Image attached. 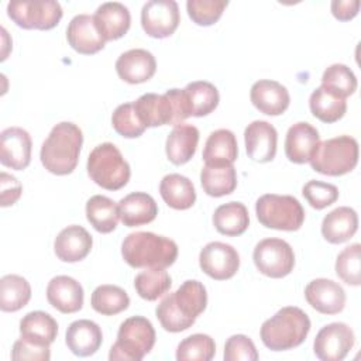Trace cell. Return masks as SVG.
<instances>
[{
	"label": "cell",
	"mask_w": 361,
	"mask_h": 361,
	"mask_svg": "<svg viewBox=\"0 0 361 361\" xmlns=\"http://www.w3.org/2000/svg\"><path fill=\"white\" fill-rule=\"evenodd\" d=\"M244 141L248 158L255 162H271L276 155L278 133L268 121L255 120L250 123L244 130Z\"/></svg>",
	"instance_id": "16"
},
{
	"label": "cell",
	"mask_w": 361,
	"mask_h": 361,
	"mask_svg": "<svg viewBox=\"0 0 361 361\" xmlns=\"http://www.w3.org/2000/svg\"><path fill=\"white\" fill-rule=\"evenodd\" d=\"M49 358H51V350L48 344H39V343L27 340L24 337H20L13 344L11 360L14 361H21V360L48 361Z\"/></svg>",
	"instance_id": "47"
},
{
	"label": "cell",
	"mask_w": 361,
	"mask_h": 361,
	"mask_svg": "<svg viewBox=\"0 0 361 361\" xmlns=\"http://www.w3.org/2000/svg\"><path fill=\"white\" fill-rule=\"evenodd\" d=\"M103 333L97 323L80 319L72 322L65 334V343L72 354L78 357H90L102 345Z\"/></svg>",
	"instance_id": "25"
},
{
	"label": "cell",
	"mask_w": 361,
	"mask_h": 361,
	"mask_svg": "<svg viewBox=\"0 0 361 361\" xmlns=\"http://www.w3.org/2000/svg\"><path fill=\"white\" fill-rule=\"evenodd\" d=\"M353 329L341 322L326 324L319 330L313 343L314 355L322 361H341L354 347Z\"/></svg>",
	"instance_id": "12"
},
{
	"label": "cell",
	"mask_w": 361,
	"mask_h": 361,
	"mask_svg": "<svg viewBox=\"0 0 361 361\" xmlns=\"http://www.w3.org/2000/svg\"><path fill=\"white\" fill-rule=\"evenodd\" d=\"M199 265L212 279L226 281L237 274L240 268V255L233 245L221 241H212L200 250Z\"/></svg>",
	"instance_id": "14"
},
{
	"label": "cell",
	"mask_w": 361,
	"mask_h": 361,
	"mask_svg": "<svg viewBox=\"0 0 361 361\" xmlns=\"http://www.w3.org/2000/svg\"><path fill=\"white\" fill-rule=\"evenodd\" d=\"M86 219L96 231L109 234L117 227L118 206L107 196L94 195L86 202Z\"/></svg>",
	"instance_id": "34"
},
{
	"label": "cell",
	"mask_w": 361,
	"mask_h": 361,
	"mask_svg": "<svg viewBox=\"0 0 361 361\" xmlns=\"http://www.w3.org/2000/svg\"><path fill=\"white\" fill-rule=\"evenodd\" d=\"M216 354L214 340L202 333L183 338L176 348L178 361H210Z\"/></svg>",
	"instance_id": "41"
},
{
	"label": "cell",
	"mask_w": 361,
	"mask_h": 361,
	"mask_svg": "<svg viewBox=\"0 0 361 361\" xmlns=\"http://www.w3.org/2000/svg\"><path fill=\"white\" fill-rule=\"evenodd\" d=\"M199 142V130L192 124H176L165 142V152L173 165H183L192 159Z\"/></svg>",
	"instance_id": "28"
},
{
	"label": "cell",
	"mask_w": 361,
	"mask_h": 361,
	"mask_svg": "<svg viewBox=\"0 0 361 361\" xmlns=\"http://www.w3.org/2000/svg\"><path fill=\"white\" fill-rule=\"evenodd\" d=\"M237 157L238 145L233 131L219 128L210 133L202 154L204 165H231Z\"/></svg>",
	"instance_id": "29"
},
{
	"label": "cell",
	"mask_w": 361,
	"mask_h": 361,
	"mask_svg": "<svg viewBox=\"0 0 361 361\" xmlns=\"http://www.w3.org/2000/svg\"><path fill=\"white\" fill-rule=\"evenodd\" d=\"M310 327V319L300 307L285 306L262 323L259 337L267 348L285 351L299 347L306 340Z\"/></svg>",
	"instance_id": "4"
},
{
	"label": "cell",
	"mask_w": 361,
	"mask_h": 361,
	"mask_svg": "<svg viewBox=\"0 0 361 361\" xmlns=\"http://www.w3.org/2000/svg\"><path fill=\"white\" fill-rule=\"evenodd\" d=\"M172 286V279L165 269L148 268L134 279V288L140 298L152 302L164 296Z\"/></svg>",
	"instance_id": "39"
},
{
	"label": "cell",
	"mask_w": 361,
	"mask_h": 361,
	"mask_svg": "<svg viewBox=\"0 0 361 361\" xmlns=\"http://www.w3.org/2000/svg\"><path fill=\"white\" fill-rule=\"evenodd\" d=\"M31 299L30 282L16 274L4 275L0 279V309L1 312H17Z\"/></svg>",
	"instance_id": "37"
},
{
	"label": "cell",
	"mask_w": 361,
	"mask_h": 361,
	"mask_svg": "<svg viewBox=\"0 0 361 361\" xmlns=\"http://www.w3.org/2000/svg\"><path fill=\"white\" fill-rule=\"evenodd\" d=\"M94 24L104 41L121 38L131 25L128 8L118 1H107L100 4L93 14Z\"/></svg>",
	"instance_id": "24"
},
{
	"label": "cell",
	"mask_w": 361,
	"mask_h": 361,
	"mask_svg": "<svg viewBox=\"0 0 361 361\" xmlns=\"http://www.w3.org/2000/svg\"><path fill=\"white\" fill-rule=\"evenodd\" d=\"M92 307L104 316H113L124 312L130 305L127 292L117 285H100L97 286L90 298Z\"/></svg>",
	"instance_id": "38"
},
{
	"label": "cell",
	"mask_w": 361,
	"mask_h": 361,
	"mask_svg": "<svg viewBox=\"0 0 361 361\" xmlns=\"http://www.w3.org/2000/svg\"><path fill=\"white\" fill-rule=\"evenodd\" d=\"M179 7L175 0H149L141 8V25L152 38H166L179 25Z\"/></svg>",
	"instance_id": "13"
},
{
	"label": "cell",
	"mask_w": 361,
	"mask_h": 361,
	"mask_svg": "<svg viewBox=\"0 0 361 361\" xmlns=\"http://www.w3.org/2000/svg\"><path fill=\"white\" fill-rule=\"evenodd\" d=\"M255 213L264 227L281 231H296L305 221L300 202L290 195H262L255 203Z\"/></svg>",
	"instance_id": "9"
},
{
	"label": "cell",
	"mask_w": 361,
	"mask_h": 361,
	"mask_svg": "<svg viewBox=\"0 0 361 361\" xmlns=\"http://www.w3.org/2000/svg\"><path fill=\"white\" fill-rule=\"evenodd\" d=\"M302 195L313 209L322 210L338 199V189L333 183L312 179L303 185Z\"/></svg>",
	"instance_id": "45"
},
{
	"label": "cell",
	"mask_w": 361,
	"mask_h": 361,
	"mask_svg": "<svg viewBox=\"0 0 361 361\" xmlns=\"http://www.w3.org/2000/svg\"><path fill=\"white\" fill-rule=\"evenodd\" d=\"M312 114L323 123H336L347 111V102L323 86L316 87L309 97Z\"/></svg>",
	"instance_id": "35"
},
{
	"label": "cell",
	"mask_w": 361,
	"mask_h": 361,
	"mask_svg": "<svg viewBox=\"0 0 361 361\" xmlns=\"http://www.w3.org/2000/svg\"><path fill=\"white\" fill-rule=\"evenodd\" d=\"M121 255L133 268L165 269L176 261L178 245L168 237L151 231H135L123 240Z\"/></svg>",
	"instance_id": "3"
},
{
	"label": "cell",
	"mask_w": 361,
	"mask_h": 361,
	"mask_svg": "<svg viewBox=\"0 0 361 361\" xmlns=\"http://www.w3.org/2000/svg\"><path fill=\"white\" fill-rule=\"evenodd\" d=\"M190 116L203 117L210 114L219 104L220 96L217 87L207 80H196L183 89Z\"/></svg>",
	"instance_id": "36"
},
{
	"label": "cell",
	"mask_w": 361,
	"mask_h": 361,
	"mask_svg": "<svg viewBox=\"0 0 361 361\" xmlns=\"http://www.w3.org/2000/svg\"><path fill=\"white\" fill-rule=\"evenodd\" d=\"M226 361H257L258 353L255 344L245 334H234L224 344Z\"/></svg>",
	"instance_id": "46"
},
{
	"label": "cell",
	"mask_w": 361,
	"mask_h": 361,
	"mask_svg": "<svg viewBox=\"0 0 361 361\" xmlns=\"http://www.w3.org/2000/svg\"><path fill=\"white\" fill-rule=\"evenodd\" d=\"M21 193H23V185L20 183V180L7 172H1L0 173V204H1V207L13 206L20 199Z\"/></svg>",
	"instance_id": "48"
},
{
	"label": "cell",
	"mask_w": 361,
	"mask_h": 361,
	"mask_svg": "<svg viewBox=\"0 0 361 361\" xmlns=\"http://www.w3.org/2000/svg\"><path fill=\"white\" fill-rule=\"evenodd\" d=\"M164 202L175 210L190 209L196 202V189L192 180L180 173L165 175L159 183Z\"/></svg>",
	"instance_id": "30"
},
{
	"label": "cell",
	"mask_w": 361,
	"mask_h": 361,
	"mask_svg": "<svg viewBox=\"0 0 361 361\" xmlns=\"http://www.w3.org/2000/svg\"><path fill=\"white\" fill-rule=\"evenodd\" d=\"M7 16L24 30H51L58 25L63 11L58 1H10Z\"/></svg>",
	"instance_id": "10"
},
{
	"label": "cell",
	"mask_w": 361,
	"mask_h": 361,
	"mask_svg": "<svg viewBox=\"0 0 361 361\" xmlns=\"http://www.w3.org/2000/svg\"><path fill=\"white\" fill-rule=\"evenodd\" d=\"M66 39L82 55H93L102 51L106 44L90 14H78L71 20L66 28Z\"/></svg>",
	"instance_id": "21"
},
{
	"label": "cell",
	"mask_w": 361,
	"mask_h": 361,
	"mask_svg": "<svg viewBox=\"0 0 361 361\" xmlns=\"http://www.w3.org/2000/svg\"><path fill=\"white\" fill-rule=\"evenodd\" d=\"M111 124L117 134L124 138H137L144 134L145 126L140 121L133 102L116 107L111 116Z\"/></svg>",
	"instance_id": "43"
},
{
	"label": "cell",
	"mask_w": 361,
	"mask_h": 361,
	"mask_svg": "<svg viewBox=\"0 0 361 361\" xmlns=\"http://www.w3.org/2000/svg\"><path fill=\"white\" fill-rule=\"evenodd\" d=\"M213 226L223 235H241L250 226V216L245 204L241 202H228L220 204L214 210Z\"/></svg>",
	"instance_id": "31"
},
{
	"label": "cell",
	"mask_w": 361,
	"mask_h": 361,
	"mask_svg": "<svg viewBox=\"0 0 361 361\" xmlns=\"http://www.w3.org/2000/svg\"><path fill=\"white\" fill-rule=\"evenodd\" d=\"M83 288L72 276H54L47 286L48 303L61 313H76L83 306Z\"/></svg>",
	"instance_id": "20"
},
{
	"label": "cell",
	"mask_w": 361,
	"mask_h": 361,
	"mask_svg": "<svg viewBox=\"0 0 361 361\" xmlns=\"http://www.w3.org/2000/svg\"><path fill=\"white\" fill-rule=\"evenodd\" d=\"M227 4L226 0H188L186 10L195 24L209 27L219 21Z\"/></svg>",
	"instance_id": "44"
},
{
	"label": "cell",
	"mask_w": 361,
	"mask_h": 361,
	"mask_svg": "<svg viewBox=\"0 0 361 361\" xmlns=\"http://www.w3.org/2000/svg\"><path fill=\"white\" fill-rule=\"evenodd\" d=\"M118 216L124 226L138 227L155 220L158 206L154 197L145 192H133L124 196L118 203Z\"/></svg>",
	"instance_id": "26"
},
{
	"label": "cell",
	"mask_w": 361,
	"mask_h": 361,
	"mask_svg": "<svg viewBox=\"0 0 361 361\" xmlns=\"http://www.w3.org/2000/svg\"><path fill=\"white\" fill-rule=\"evenodd\" d=\"M116 71L121 80L137 85L149 80L157 71L155 56L142 48L123 52L116 61Z\"/></svg>",
	"instance_id": "18"
},
{
	"label": "cell",
	"mask_w": 361,
	"mask_h": 361,
	"mask_svg": "<svg viewBox=\"0 0 361 361\" xmlns=\"http://www.w3.org/2000/svg\"><path fill=\"white\" fill-rule=\"evenodd\" d=\"M320 135L316 127L306 121L295 123L289 127L285 138V155L293 164H306L310 161Z\"/></svg>",
	"instance_id": "23"
},
{
	"label": "cell",
	"mask_w": 361,
	"mask_h": 361,
	"mask_svg": "<svg viewBox=\"0 0 361 361\" xmlns=\"http://www.w3.org/2000/svg\"><path fill=\"white\" fill-rule=\"evenodd\" d=\"M133 104L145 127L176 126L190 117L183 89H169L164 94L145 93Z\"/></svg>",
	"instance_id": "5"
},
{
	"label": "cell",
	"mask_w": 361,
	"mask_h": 361,
	"mask_svg": "<svg viewBox=\"0 0 361 361\" xmlns=\"http://www.w3.org/2000/svg\"><path fill=\"white\" fill-rule=\"evenodd\" d=\"M32 141L21 127H7L0 134V162L14 171L25 169L31 162Z\"/></svg>",
	"instance_id": "15"
},
{
	"label": "cell",
	"mask_w": 361,
	"mask_h": 361,
	"mask_svg": "<svg viewBox=\"0 0 361 361\" xmlns=\"http://www.w3.org/2000/svg\"><path fill=\"white\" fill-rule=\"evenodd\" d=\"M206 306L207 292L204 285L196 279H188L159 302L155 314L164 330L180 333L193 326Z\"/></svg>",
	"instance_id": "1"
},
{
	"label": "cell",
	"mask_w": 361,
	"mask_h": 361,
	"mask_svg": "<svg viewBox=\"0 0 361 361\" xmlns=\"http://www.w3.org/2000/svg\"><path fill=\"white\" fill-rule=\"evenodd\" d=\"M252 106L267 116H279L286 111L290 103L288 89L276 80H257L250 90Z\"/></svg>",
	"instance_id": "19"
},
{
	"label": "cell",
	"mask_w": 361,
	"mask_h": 361,
	"mask_svg": "<svg viewBox=\"0 0 361 361\" xmlns=\"http://www.w3.org/2000/svg\"><path fill=\"white\" fill-rule=\"evenodd\" d=\"M82 144V130L75 123L61 121L52 127L41 145V164L54 175H69L78 165Z\"/></svg>",
	"instance_id": "2"
},
{
	"label": "cell",
	"mask_w": 361,
	"mask_h": 361,
	"mask_svg": "<svg viewBox=\"0 0 361 361\" xmlns=\"http://www.w3.org/2000/svg\"><path fill=\"white\" fill-rule=\"evenodd\" d=\"M358 228V214L353 207L340 206L327 213L322 221V235L331 244L348 241Z\"/></svg>",
	"instance_id": "27"
},
{
	"label": "cell",
	"mask_w": 361,
	"mask_h": 361,
	"mask_svg": "<svg viewBox=\"0 0 361 361\" xmlns=\"http://www.w3.org/2000/svg\"><path fill=\"white\" fill-rule=\"evenodd\" d=\"M361 245L354 243L345 247L336 259V274L347 285L358 286L361 283V262H360Z\"/></svg>",
	"instance_id": "42"
},
{
	"label": "cell",
	"mask_w": 361,
	"mask_h": 361,
	"mask_svg": "<svg viewBox=\"0 0 361 361\" xmlns=\"http://www.w3.org/2000/svg\"><path fill=\"white\" fill-rule=\"evenodd\" d=\"M312 169L327 176H341L358 164V142L354 137L338 135L317 144L312 158Z\"/></svg>",
	"instance_id": "8"
},
{
	"label": "cell",
	"mask_w": 361,
	"mask_h": 361,
	"mask_svg": "<svg viewBox=\"0 0 361 361\" xmlns=\"http://www.w3.org/2000/svg\"><path fill=\"white\" fill-rule=\"evenodd\" d=\"M152 323L142 316L126 319L117 331V340L109 353L110 361H141L155 344Z\"/></svg>",
	"instance_id": "7"
},
{
	"label": "cell",
	"mask_w": 361,
	"mask_h": 361,
	"mask_svg": "<svg viewBox=\"0 0 361 361\" xmlns=\"http://www.w3.org/2000/svg\"><path fill=\"white\" fill-rule=\"evenodd\" d=\"M357 85L354 72L344 63L330 65L322 76V86L343 99L351 96L357 90Z\"/></svg>",
	"instance_id": "40"
},
{
	"label": "cell",
	"mask_w": 361,
	"mask_h": 361,
	"mask_svg": "<svg viewBox=\"0 0 361 361\" xmlns=\"http://www.w3.org/2000/svg\"><path fill=\"white\" fill-rule=\"evenodd\" d=\"M257 269L269 278L279 279L289 275L295 267V252L282 238H264L252 252Z\"/></svg>",
	"instance_id": "11"
},
{
	"label": "cell",
	"mask_w": 361,
	"mask_h": 361,
	"mask_svg": "<svg viewBox=\"0 0 361 361\" xmlns=\"http://www.w3.org/2000/svg\"><path fill=\"white\" fill-rule=\"evenodd\" d=\"M306 302L322 314H337L345 306V292L341 285L327 278L310 281L305 288Z\"/></svg>",
	"instance_id": "17"
},
{
	"label": "cell",
	"mask_w": 361,
	"mask_h": 361,
	"mask_svg": "<svg viewBox=\"0 0 361 361\" xmlns=\"http://www.w3.org/2000/svg\"><path fill=\"white\" fill-rule=\"evenodd\" d=\"M200 183L206 195L221 197L237 188V172L231 165H204L200 171Z\"/></svg>",
	"instance_id": "33"
},
{
	"label": "cell",
	"mask_w": 361,
	"mask_h": 361,
	"mask_svg": "<svg viewBox=\"0 0 361 361\" xmlns=\"http://www.w3.org/2000/svg\"><path fill=\"white\" fill-rule=\"evenodd\" d=\"M58 336V323L47 312L34 310L20 320V337L51 345Z\"/></svg>",
	"instance_id": "32"
},
{
	"label": "cell",
	"mask_w": 361,
	"mask_h": 361,
	"mask_svg": "<svg viewBox=\"0 0 361 361\" xmlns=\"http://www.w3.org/2000/svg\"><path fill=\"white\" fill-rule=\"evenodd\" d=\"M331 13L340 21H348L358 14L360 1L358 0H333Z\"/></svg>",
	"instance_id": "49"
},
{
	"label": "cell",
	"mask_w": 361,
	"mask_h": 361,
	"mask_svg": "<svg viewBox=\"0 0 361 361\" xmlns=\"http://www.w3.org/2000/svg\"><path fill=\"white\" fill-rule=\"evenodd\" d=\"M86 169L90 179L106 190L124 188L131 176L128 162L111 142L99 144L92 149L87 157Z\"/></svg>",
	"instance_id": "6"
},
{
	"label": "cell",
	"mask_w": 361,
	"mask_h": 361,
	"mask_svg": "<svg viewBox=\"0 0 361 361\" xmlns=\"http://www.w3.org/2000/svg\"><path fill=\"white\" fill-rule=\"evenodd\" d=\"M93 245L89 231L78 224H72L59 231L54 241V251L63 262H78L85 259Z\"/></svg>",
	"instance_id": "22"
}]
</instances>
